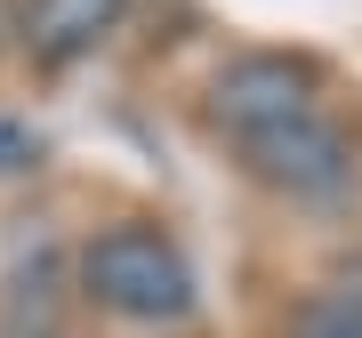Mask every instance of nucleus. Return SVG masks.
<instances>
[{
	"mask_svg": "<svg viewBox=\"0 0 362 338\" xmlns=\"http://www.w3.org/2000/svg\"><path fill=\"white\" fill-rule=\"evenodd\" d=\"M81 298L121 322H185L194 314V266L161 226H97L81 242Z\"/></svg>",
	"mask_w": 362,
	"mask_h": 338,
	"instance_id": "1",
	"label": "nucleus"
},
{
	"mask_svg": "<svg viewBox=\"0 0 362 338\" xmlns=\"http://www.w3.org/2000/svg\"><path fill=\"white\" fill-rule=\"evenodd\" d=\"M233 153H242V169L258 185H274V194L290 202H338L354 185V145L338 121L322 113H298V121H266V129L233 137Z\"/></svg>",
	"mask_w": 362,
	"mask_h": 338,
	"instance_id": "2",
	"label": "nucleus"
},
{
	"mask_svg": "<svg viewBox=\"0 0 362 338\" xmlns=\"http://www.w3.org/2000/svg\"><path fill=\"white\" fill-rule=\"evenodd\" d=\"M298 113H322L314 105V65H298V57L250 49L233 65H218V81H209V121L226 137H250L266 121H298Z\"/></svg>",
	"mask_w": 362,
	"mask_h": 338,
	"instance_id": "3",
	"label": "nucleus"
},
{
	"mask_svg": "<svg viewBox=\"0 0 362 338\" xmlns=\"http://www.w3.org/2000/svg\"><path fill=\"white\" fill-rule=\"evenodd\" d=\"M121 16H129V0H25L16 40H25L33 65H73V57H89Z\"/></svg>",
	"mask_w": 362,
	"mask_h": 338,
	"instance_id": "4",
	"label": "nucleus"
},
{
	"mask_svg": "<svg viewBox=\"0 0 362 338\" xmlns=\"http://www.w3.org/2000/svg\"><path fill=\"white\" fill-rule=\"evenodd\" d=\"M290 338H362V314H346L338 298H322V290H314V298L290 314Z\"/></svg>",
	"mask_w": 362,
	"mask_h": 338,
	"instance_id": "5",
	"label": "nucleus"
},
{
	"mask_svg": "<svg viewBox=\"0 0 362 338\" xmlns=\"http://www.w3.org/2000/svg\"><path fill=\"white\" fill-rule=\"evenodd\" d=\"M322 298H338L346 314H362V250H354V258H338V266L322 274Z\"/></svg>",
	"mask_w": 362,
	"mask_h": 338,
	"instance_id": "6",
	"label": "nucleus"
},
{
	"mask_svg": "<svg viewBox=\"0 0 362 338\" xmlns=\"http://www.w3.org/2000/svg\"><path fill=\"white\" fill-rule=\"evenodd\" d=\"M40 153V137L25 129V121H0V177H8V169H25Z\"/></svg>",
	"mask_w": 362,
	"mask_h": 338,
	"instance_id": "7",
	"label": "nucleus"
}]
</instances>
